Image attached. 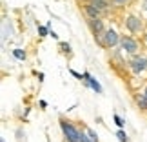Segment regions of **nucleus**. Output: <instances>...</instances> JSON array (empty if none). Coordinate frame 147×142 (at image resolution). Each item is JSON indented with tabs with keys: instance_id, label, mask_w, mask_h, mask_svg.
<instances>
[{
	"instance_id": "obj_19",
	"label": "nucleus",
	"mask_w": 147,
	"mask_h": 142,
	"mask_svg": "<svg viewBox=\"0 0 147 142\" xmlns=\"http://www.w3.org/2000/svg\"><path fill=\"white\" fill-rule=\"evenodd\" d=\"M145 40H147V35H145Z\"/></svg>"
},
{
	"instance_id": "obj_20",
	"label": "nucleus",
	"mask_w": 147,
	"mask_h": 142,
	"mask_svg": "<svg viewBox=\"0 0 147 142\" xmlns=\"http://www.w3.org/2000/svg\"><path fill=\"white\" fill-rule=\"evenodd\" d=\"M2 142H5V140H4V139H2Z\"/></svg>"
},
{
	"instance_id": "obj_6",
	"label": "nucleus",
	"mask_w": 147,
	"mask_h": 142,
	"mask_svg": "<svg viewBox=\"0 0 147 142\" xmlns=\"http://www.w3.org/2000/svg\"><path fill=\"white\" fill-rule=\"evenodd\" d=\"M131 69L136 73V75L142 73V71H145L147 69V58H140V56L138 58H133L131 60Z\"/></svg>"
},
{
	"instance_id": "obj_8",
	"label": "nucleus",
	"mask_w": 147,
	"mask_h": 142,
	"mask_svg": "<svg viewBox=\"0 0 147 142\" xmlns=\"http://www.w3.org/2000/svg\"><path fill=\"white\" fill-rule=\"evenodd\" d=\"M84 80H86V82H87V84H89V86H91L96 93H102V86H100L96 80H94L91 75H89V73H84Z\"/></svg>"
},
{
	"instance_id": "obj_2",
	"label": "nucleus",
	"mask_w": 147,
	"mask_h": 142,
	"mask_svg": "<svg viewBox=\"0 0 147 142\" xmlns=\"http://www.w3.org/2000/svg\"><path fill=\"white\" fill-rule=\"evenodd\" d=\"M102 37H104L102 44H104L105 48H113V46H116V44L120 42V37H118V33L113 31V29H105V33H104Z\"/></svg>"
},
{
	"instance_id": "obj_5",
	"label": "nucleus",
	"mask_w": 147,
	"mask_h": 142,
	"mask_svg": "<svg viewBox=\"0 0 147 142\" xmlns=\"http://www.w3.org/2000/svg\"><path fill=\"white\" fill-rule=\"evenodd\" d=\"M89 26H91V31L94 33V37H102L105 33L104 24H102L100 18H89Z\"/></svg>"
},
{
	"instance_id": "obj_15",
	"label": "nucleus",
	"mask_w": 147,
	"mask_h": 142,
	"mask_svg": "<svg viewBox=\"0 0 147 142\" xmlns=\"http://www.w3.org/2000/svg\"><path fill=\"white\" fill-rule=\"evenodd\" d=\"M80 142H93V140H91V137H86V135L82 133L80 135Z\"/></svg>"
},
{
	"instance_id": "obj_7",
	"label": "nucleus",
	"mask_w": 147,
	"mask_h": 142,
	"mask_svg": "<svg viewBox=\"0 0 147 142\" xmlns=\"http://www.w3.org/2000/svg\"><path fill=\"white\" fill-rule=\"evenodd\" d=\"M84 9H86V13H87L89 18H98V16L102 15V9L94 7V5H91V4H86V5H84Z\"/></svg>"
},
{
	"instance_id": "obj_16",
	"label": "nucleus",
	"mask_w": 147,
	"mask_h": 142,
	"mask_svg": "<svg viewBox=\"0 0 147 142\" xmlns=\"http://www.w3.org/2000/svg\"><path fill=\"white\" fill-rule=\"evenodd\" d=\"M115 122H116V124H118V126H120V128L123 126V120H122V118L118 117V115H115Z\"/></svg>"
},
{
	"instance_id": "obj_11",
	"label": "nucleus",
	"mask_w": 147,
	"mask_h": 142,
	"mask_svg": "<svg viewBox=\"0 0 147 142\" xmlns=\"http://www.w3.org/2000/svg\"><path fill=\"white\" fill-rule=\"evenodd\" d=\"M13 55H15V58H18V60H26V51H22V49H15Z\"/></svg>"
},
{
	"instance_id": "obj_1",
	"label": "nucleus",
	"mask_w": 147,
	"mask_h": 142,
	"mask_svg": "<svg viewBox=\"0 0 147 142\" xmlns=\"http://www.w3.org/2000/svg\"><path fill=\"white\" fill-rule=\"evenodd\" d=\"M60 128H62V131H64V135H65V139L69 140V142H80V131L73 126V124H69V122H65V120H60Z\"/></svg>"
},
{
	"instance_id": "obj_21",
	"label": "nucleus",
	"mask_w": 147,
	"mask_h": 142,
	"mask_svg": "<svg viewBox=\"0 0 147 142\" xmlns=\"http://www.w3.org/2000/svg\"><path fill=\"white\" fill-rule=\"evenodd\" d=\"M145 7H147V5H145Z\"/></svg>"
},
{
	"instance_id": "obj_12",
	"label": "nucleus",
	"mask_w": 147,
	"mask_h": 142,
	"mask_svg": "<svg viewBox=\"0 0 147 142\" xmlns=\"http://www.w3.org/2000/svg\"><path fill=\"white\" fill-rule=\"evenodd\" d=\"M116 137H118V140H120V142H129V139H127L125 131H122V129H120V131L116 133Z\"/></svg>"
},
{
	"instance_id": "obj_17",
	"label": "nucleus",
	"mask_w": 147,
	"mask_h": 142,
	"mask_svg": "<svg viewBox=\"0 0 147 142\" xmlns=\"http://www.w3.org/2000/svg\"><path fill=\"white\" fill-rule=\"evenodd\" d=\"M113 2H115L116 5H123V4H125V2H127V0H113Z\"/></svg>"
},
{
	"instance_id": "obj_3",
	"label": "nucleus",
	"mask_w": 147,
	"mask_h": 142,
	"mask_svg": "<svg viewBox=\"0 0 147 142\" xmlns=\"http://www.w3.org/2000/svg\"><path fill=\"white\" fill-rule=\"evenodd\" d=\"M120 44H122V49H125L127 53H136V51H138V44L131 37H122Z\"/></svg>"
},
{
	"instance_id": "obj_10",
	"label": "nucleus",
	"mask_w": 147,
	"mask_h": 142,
	"mask_svg": "<svg viewBox=\"0 0 147 142\" xmlns=\"http://www.w3.org/2000/svg\"><path fill=\"white\" fill-rule=\"evenodd\" d=\"M136 102H138V106L142 107V109H147V96L145 95H140L136 99Z\"/></svg>"
},
{
	"instance_id": "obj_4",
	"label": "nucleus",
	"mask_w": 147,
	"mask_h": 142,
	"mask_svg": "<svg viewBox=\"0 0 147 142\" xmlns=\"http://www.w3.org/2000/svg\"><path fill=\"white\" fill-rule=\"evenodd\" d=\"M125 27L131 33H138L142 29V22H140V18H136V16H127L125 18Z\"/></svg>"
},
{
	"instance_id": "obj_18",
	"label": "nucleus",
	"mask_w": 147,
	"mask_h": 142,
	"mask_svg": "<svg viewBox=\"0 0 147 142\" xmlns=\"http://www.w3.org/2000/svg\"><path fill=\"white\" fill-rule=\"evenodd\" d=\"M144 95H145V96H147V88H145V91H144Z\"/></svg>"
},
{
	"instance_id": "obj_9",
	"label": "nucleus",
	"mask_w": 147,
	"mask_h": 142,
	"mask_svg": "<svg viewBox=\"0 0 147 142\" xmlns=\"http://www.w3.org/2000/svg\"><path fill=\"white\" fill-rule=\"evenodd\" d=\"M87 4L94 5V7H98V9H102V11L109 7V2H107V0H87Z\"/></svg>"
},
{
	"instance_id": "obj_14",
	"label": "nucleus",
	"mask_w": 147,
	"mask_h": 142,
	"mask_svg": "<svg viewBox=\"0 0 147 142\" xmlns=\"http://www.w3.org/2000/svg\"><path fill=\"white\" fill-rule=\"evenodd\" d=\"M87 135L91 137V140H93V142H98V139H96V135H94L93 129H87Z\"/></svg>"
},
{
	"instance_id": "obj_13",
	"label": "nucleus",
	"mask_w": 147,
	"mask_h": 142,
	"mask_svg": "<svg viewBox=\"0 0 147 142\" xmlns=\"http://www.w3.org/2000/svg\"><path fill=\"white\" fill-rule=\"evenodd\" d=\"M38 33H40V37H46L47 35V27L46 26H38Z\"/></svg>"
}]
</instances>
